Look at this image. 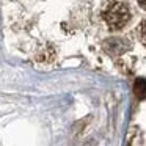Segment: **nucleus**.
<instances>
[{"label":"nucleus","instance_id":"f257e3e1","mask_svg":"<svg viewBox=\"0 0 146 146\" xmlns=\"http://www.w3.org/2000/svg\"><path fill=\"white\" fill-rule=\"evenodd\" d=\"M102 21L113 32L121 30L130 21V10L121 0H111L102 10Z\"/></svg>","mask_w":146,"mask_h":146},{"label":"nucleus","instance_id":"f03ea898","mask_svg":"<svg viewBox=\"0 0 146 146\" xmlns=\"http://www.w3.org/2000/svg\"><path fill=\"white\" fill-rule=\"evenodd\" d=\"M129 47L130 42L126 38H113L110 41H107V44H105V50L108 54H124Z\"/></svg>","mask_w":146,"mask_h":146},{"label":"nucleus","instance_id":"7ed1b4c3","mask_svg":"<svg viewBox=\"0 0 146 146\" xmlns=\"http://www.w3.org/2000/svg\"><path fill=\"white\" fill-rule=\"evenodd\" d=\"M133 94L138 101L146 99V79H137L133 82Z\"/></svg>","mask_w":146,"mask_h":146},{"label":"nucleus","instance_id":"20e7f679","mask_svg":"<svg viewBox=\"0 0 146 146\" xmlns=\"http://www.w3.org/2000/svg\"><path fill=\"white\" fill-rule=\"evenodd\" d=\"M140 41H141V44L146 47V19L141 22V25H140Z\"/></svg>","mask_w":146,"mask_h":146},{"label":"nucleus","instance_id":"39448f33","mask_svg":"<svg viewBox=\"0 0 146 146\" xmlns=\"http://www.w3.org/2000/svg\"><path fill=\"white\" fill-rule=\"evenodd\" d=\"M138 5H140V7H141L145 11H146V0H138Z\"/></svg>","mask_w":146,"mask_h":146}]
</instances>
